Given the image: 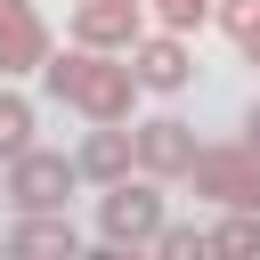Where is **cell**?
I'll return each instance as SVG.
<instances>
[{
  "label": "cell",
  "mask_w": 260,
  "mask_h": 260,
  "mask_svg": "<svg viewBox=\"0 0 260 260\" xmlns=\"http://www.w3.org/2000/svg\"><path fill=\"white\" fill-rule=\"evenodd\" d=\"M41 81H49V98H57V106H73L81 122H130V106H138V73H130V57L89 49V41L49 49Z\"/></svg>",
  "instance_id": "1"
},
{
  "label": "cell",
  "mask_w": 260,
  "mask_h": 260,
  "mask_svg": "<svg viewBox=\"0 0 260 260\" xmlns=\"http://www.w3.org/2000/svg\"><path fill=\"white\" fill-rule=\"evenodd\" d=\"M211 252H260V211H228L211 228Z\"/></svg>",
  "instance_id": "13"
},
{
  "label": "cell",
  "mask_w": 260,
  "mask_h": 260,
  "mask_svg": "<svg viewBox=\"0 0 260 260\" xmlns=\"http://www.w3.org/2000/svg\"><path fill=\"white\" fill-rule=\"evenodd\" d=\"M146 24H154V16H146V0H73V16H65V32H73V41L114 49V57H130Z\"/></svg>",
  "instance_id": "7"
},
{
  "label": "cell",
  "mask_w": 260,
  "mask_h": 260,
  "mask_svg": "<svg viewBox=\"0 0 260 260\" xmlns=\"http://www.w3.org/2000/svg\"><path fill=\"white\" fill-rule=\"evenodd\" d=\"M24 146H32V98L0 89V162H16Z\"/></svg>",
  "instance_id": "11"
},
{
  "label": "cell",
  "mask_w": 260,
  "mask_h": 260,
  "mask_svg": "<svg viewBox=\"0 0 260 260\" xmlns=\"http://www.w3.org/2000/svg\"><path fill=\"white\" fill-rule=\"evenodd\" d=\"M130 146H138V171L146 179H187V162H195V122L187 114H146V122H130Z\"/></svg>",
  "instance_id": "6"
},
{
  "label": "cell",
  "mask_w": 260,
  "mask_h": 260,
  "mask_svg": "<svg viewBox=\"0 0 260 260\" xmlns=\"http://www.w3.org/2000/svg\"><path fill=\"white\" fill-rule=\"evenodd\" d=\"M187 187L219 211H260V146L252 138H219V146H195L187 162Z\"/></svg>",
  "instance_id": "2"
},
{
  "label": "cell",
  "mask_w": 260,
  "mask_h": 260,
  "mask_svg": "<svg viewBox=\"0 0 260 260\" xmlns=\"http://www.w3.org/2000/svg\"><path fill=\"white\" fill-rule=\"evenodd\" d=\"M154 252H162V260H203V252H211V228H179V219H162Z\"/></svg>",
  "instance_id": "12"
},
{
  "label": "cell",
  "mask_w": 260,
  "mask_h": 260,
  "mask_svg": "<svg viewBox=\"0 0 260 260\" xmlns=\"http://www.w3.org/2000/svg\"><path fill=\"white\" fill-rule=\"evenodd\" d=\"M49 65V16L41 0H0V81H24Z\"/></svg>",
  "instance_id": "8"
},
{
  "label": "cell",
  "mask_w": 260,
  "mask_h": 260,
  "mask_svg": "<svg viewBox=\"0 0 260 260\" xmlns=\"http://www.w3.org/2000/svg\"><path fill=\"white\" fill-rule=\"evenodd\" d=\"M146 16L171 24V32H203L211 24V0H146Z\"/></svg>",
  "instance_id": "15"
},
{
  "label": "cell",
  "mask_w": 260,
  "mask_h": 260,
  "mask_svg": "<svg viewBox=\"0 0 260 260\" xmlns=\"http://www.w3.org/2000/svg\"><path fill=\"white\" fill-rule=\"evenodd\" d=\"M244 65H252V73H260V32H252V41H244Z\"/></svg>",
  "instance_id": "17"
},
{
  "label": "cell",
  "mask_w": 260,
  "mask_h": 260,
  "mask_svg": "<svg viewBox=\"0 0 260 260\" xmlns=\"http://www.w3.org/2000/svg\"><path fill=\"white\" fill-rule=\"evenodd\" d=\"M73 162H81V179H89V187H114V179H130V171H138V146H130V130H122V122H89V138L73 146Z\"/></svg>",
  "instance_id": "9"
},
{
  "label": "cell",
  "mask_w": 260,
  "mask_h": 260,
  "mask_svg": "<svg viewBox=\"0 0 260 260\" xmlns=\"http://www.w3.org/2000/svg\"><path fill=\"white\" fill-rule=\"evenodd\" d=\"M244 138H252V146H260V98H252V106H244Z\"/></svg>",
  "instance_id": "16"
},
{
  "label": "cell",
  "mask_w": 260,
  "mask_h": 260,
  "mask_svg": "<svg viewBox=\"0 0 260 260\" xmlns=\"http://www.w3.org/2000/svg\"><path fill=\"white\" fill-rule=\"evenodd\" d=\"M8 252H81V228L65 219V211H16V228H8Z\"/></svg>",
  "instance_id": "10"
},
{
  "label": "cell",
  "mask_w": 260,
  "mask_h": 260,
  "mask_svg": "<svg viewBox=\"0 0 260 260\" xmlns=\"http://www.w3.org/2000/svg\"><path fill=\"white\" fill-rule=\"evenodd\" d=\"M211 24H219L236 49H244V41L260 32V0H211Z\"/></svg>",
  "instance_id": "14"
},
{
  "label": "cell",
  "mask_w": 260,
  "mask_h": 260,
  "mask_svg": "<svg viewBox=\"0 0 260 260\" xmlns=\"http://www.w3.org/2000/svg\"><path fill=\"white\" fill-rule=\"evenodd\" d=\"M154 236H162V179H146V171L114 179V187L98 195V244H106V252H138V244H154Z\"/></svg>",
  "instance_id": "3"
},
{
  "label": "cell",
  "mask_w": 260,
  "mask_h": 260,
  "mask_svg": "<svg viewBox=\"0 0 260 260\" xmlns=\"http://www.w3.org/2000/svg\"><path fill=\"white\" fill-rule=\"evenodd\" d=\"M130 73H138V89H154V98H179V89L195 81V49H187V32H171V24H146V32H138V49H130Z\"/></svg>",
  "instance_id": "5"
},
{
  "label": "cell",
  "mask_w": 260,
  "mask_h": 260,
  "mask_svg": "<svg viewBox=\"0 0 260 260\" xmlns=\"http://www.w3.org/2000/svg\"><path fill=\"white\" fill-rule=\"evenodd\" d=\"M73 187H81V162H73V154L24 146L16 162H0V195H8V211H65Z\"/></svg>",
  "instance_id": "4"
}]
</instances>
